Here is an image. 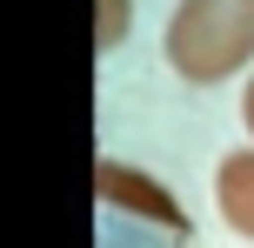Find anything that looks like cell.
Listing matches in <instances>:
<instances>
[{
    "label": "cell",
    "instance_id": "obj_1",
    "mask_svg": "<svg viewBox=\"0 0 254 248\" xmlns=\"http://www.w3.org/2000/svg\"><path fill=\"white\" fill-rule=\"evenodd\" d=\"M161 54L188 87H221L254 61V0H181Z\"/></svg>",
    "mask_w": 254,
    "mask_h": 248
},
{
    "label": "cell",
    "instance_id": "obj_2",
    "mask_svg": "<svg viewBox=\"0 0 254 248\" xmlns=\"http://www.w3.org/2000/svg\"><path fill=\"white\" fill-rule=\"evenodd\" d=\"M94 195H101V208H114V215H134V222H154L161 235H188V208L174 201V188L161 181V174H147V168H134V161H114V155H101L94 161Z\"/></svg>",
    "mask_w": 254,
    "mask_h": 248
},
{
    "label": "cell",
    "instance_id": "obj_3",
    "mask_svg": "<svg viewBox=\"0 0 254 248\" xmlns=\"http://www.w3.org/2000/svg\"><path fill=\"white\" fill-rule=\"evenodd\" d=\"M214 208L241 242H254V148H234L214 168Z\"/></svg>",
    "mask_w": 254,
    "mask_h": 248
},
{
    "label": "cell",
    "instance_id": "obj_4",
    "mask_svg": "<svg viewBox=\"0 0 254 248\" xmlns=\"http://www.w3.org/2000/svg\"><path fill=\"white\" fill-rule=\"evenodd\" d=\"M127 27H134V0H94V47H101V54L121 47Z\"/></svg>",
    "mask_w": 254,
    "mask_h": 248
},
{
    "label": "cell",
    "instance_id": "obj_5",
    "mask_svg": "<svg viewBox=\"0 0 254 248\" xmlns=\"http://www.w3.org/2000/svg\"><path fill=\"white\" fill-rule=\"evenodd\" d=\"M241 128H248V141H254V74H248V87H241Z\"/></svg>",
    "mask_w": 254,
    "mask_h": 248
}]
</instances>
